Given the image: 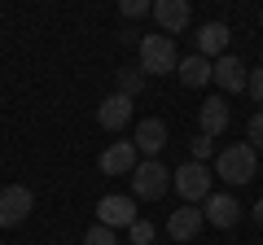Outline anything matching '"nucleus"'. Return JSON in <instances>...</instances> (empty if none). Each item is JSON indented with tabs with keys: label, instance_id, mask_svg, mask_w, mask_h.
<instances>
[{
	"label": "nucleus",
	"instance_id": "f257e3e1",
	"mask_svg": "<svg viewBox=\"0 0 263 245\" xmlns=\"http://www.w3.org/2000/svg\"><path fill=\"white\" fill-rule=\"evenodd\" d=\"M136 57H141V70H145V79L149 75H176V66H180V53H176V39L171 35H141L136 39Z\"/></svg>",
	"mask_w": 263,
	"mask_h": 245
},
{
	"label": "nucleus",
	"instance_id": "f03ea898",
	"mask_svg": "<svg viewBox=\"0 0 263 245\" xmlns=\"http://www.w3.org/2000/svg\"><path fill=\"white\" fill-rule=\"evenodd\" d=\"M254 171H259V153H254L250 145H228V149L215 153V175L224 179L228 189H241V184H250Z\"/></svg>",
	"mask_w": 263,
	"mask_h": 245
},
{
	"label": "nucleus",
	"instance_id": "7ed1b4c3",
	"mask_svg": "<svg viewBox=\"0 0 263 245\" xmlns=\"http://www.w3.org/2000/svg\"><path fill=\"white\" fill-rule=\"evenodd\" d=\"M211 167H202V162H184V167L171 171V189L184 197V206H197V201L211 197Z\"/></svg>",
	"mask_w": 263,
	"mask_h": 245
},
{
	"label": "nucleus",
	"instance_id": "20e7f679",
	"mask_svg": "<svg viewBox=\"0 0 263 245\" xmlns=\"http://www.w3.org/2000/svg\"><path fill=\"white\" fill-rule=\"evenodd\" d=\"M167 184H171V175H167V167L158 158L136 162V171H132V197L136 201H158L167 193Z\"/></svg>",
	"mask_w": 263,
	"mask_h": 245
},
{
	"label": "nucleus",
	"instance_id": "39448f33",
	"mask_svg": "<svg viewBox=\"0 0 263 245\" xmlns=\"http://www.w3.org/2000/svg\"><path fill=\"white\" fill-rule=\"evenodd\" d=\"M31 210H35V193H31L27 184H9V189H0V228L27 223Z\"/></svg>",
	"mask_w": 263,
	"mask_h": 245
},
{
	"label": "nucleus",
	"instance_id": "423d86ee",
	"mask_svg": "<svg viewBox=\"0 0 263 245\" xmlns=\"http://www.w3.org/2000/svg\"><path fill=\"white\" fill-rule=\"evenodd\" d=\"M97 223H105V228H132V223H136V206H132V197H123V193H105V197L97 201Z\"/></svg>",
	"mask_w": 263,
	"mask_h": 245
},
{
	"label": "nucleus",
	"instance_id": "0eeeda50",
	"mask_svg": "<svg viewBox=\"0 0 263 245\" xmlns=\"http://www.w3.org/2000/svg\"><path fill=\"white\" fill-rule=\"evenodd\" d=\"M246 79H250V70L241 66V57L224 53L219 62H211V84H219L224 92H246Z\"/></svg>",
	"mask_w": 263,
	"mask_h": 245
},
{
	"label": "nucleus",
	"instance_id": "6e6552de",
	"mask_svg": "<svg viewBox=\"0 0 263 245\" xmlns=\"http://www.w3.org/2000/svg\"><path fill=\"white\" fill-rule=\"evenodd\" d=\"M136 162H141L136 145H132V140H114L110 149L101 153V162H97V167H101V175H132V171H136Z\"/></svg>",
	"mask_w": 263,
	"mask_h": 245
},
{
	"label": "nucleus",
	"instance_id": "1a4fd4ad",
	"mask_svg": "<svg viewBox=\"0 0 263 245\" xmlns=\"http://www.w3.org/2000/svg\"><path fill=\"white\" fill-rule=\"evenodd\" d=\"M154 18H158L162 35H180L193 22V9H189V0H154Z\"/></svg>",
	"mask_w": 263,
	"mask_h": 245
},
{
	"label": "nucleus",
	"instance_id": "9d476101",
	"mask_svg": "<svg viewBox=\"0 0 263 245\" xmlns=\"http://www.w3.org/2000/svg\"><path fill=\"white\" fill-rule=\"evenodd\" d=\"M132 145H136V153H145V158H158V153L167 149V122L162 118H141Z\"/></svg>",
	"mask_w": 263,
	"mask_h": 245
},
{
	"label": "nucleus",
	"instance_id": "9b49d317",
	"mask_svg": "<svg viewBox=\"0 0 263 245\" xmlns=\"http://www.w3.org/2000/svg\"><path fill=\"white\" fill-rule=\"evenodd\" d=\"M127 122H132V96L110 92L101 105H97V127H105V132H119V127H127Z\"/></svg>",
	"mask_w": 263,
	"mask_h": 245
},
{
	"label": "nucleus",
	"instance_id": "f8f14e48",
	"mask_svg": "<svg viewBox=\"0 0 263 245\" xmlns=\"http://www.w3.org/2000/svg\"><path fill=\"white\" fill-rule=\"evenodd\" d=\"M202 215H206L211 228H233L237 219H241V206H237L233 193H211V197L202 201Z\"/></svg>",
	"mask_w": 263,
	"mask_h": 245
},
{
	"label": "nucleus",
	"instance_id": "ddd939ff",
	"mask_svg": "<svg viewBox=\"0 0 263 245\" xmlns=\"http://www.w3.org/2000/svg\"><path fill=\"white\" fill-rule=\"evenodd\" d=\"M202 223H206V215L197 206H180V210L167 215V236L171 241H193V236L202 232Z\"/></svg>",
	"mask_w": 263,
	"mask_h": 245
},
{
	"label": "nucleus",
	"instance_id": "4468645a",
	"mask_svg": "<svg viewBox=\"0 0 263 245\" xmlns=\"http://www.w3.org/2000/svg\"><path fill=\"white\" fill-rule=\"evenodd\" d=\"M193 39H197V57H206V62L211 57L219 62V57L228 53V27L224 22H202V31H197Z\"/></svg>",
	"mask_w": 263,
	"mask_h": 245
},
{
	"label": "nucleus",
	"instance_id": "2eb2a0df",
	"mask_svg": "<svg viewBox=\"0 0 263 245\" xmlns=\"http://www.w3.org/2000/svg\"><path fill=\"white\" fill-rule=\"evenodd\" d=\"M228 101L224 96H206L202 101V110H197V122H202V136H219V132H228Z\"/></svg>",
	"mask_w": 263,
	"mask_h": 245
},
{
	"label": "nucleus",
	"instance_id": "dca6fc26",
	"mask_svg": "<svg viewBox=\"0 0 263 245\" xmlns=\"http://www.w3.org/2000/svg\"><path fill=\"white\" fill-rule=\"evenodd\" d=\"M176 75H180V84L184 88H202V84H211V62L206 57H180V66H176Z\"/></svg>",
	"mask_w": 263,
	"mask_h": 245
},
{
	"label": "nucleus",
	"instance_id": "f3484780",
	"mask_svg": "<svg viewBox=\"0 0 263 245\" xmlns=\"http://www.w3.org/2000/svg\"><path fill=\"white\" fill-rule=\"evenodd\" d=\"M114 92H123V96L136 101V96L145 92V70L141 66H119L114 70Z\"/></svg>",
	"mask_w": 263,
	"mask_h": 245
},
{
	"label": "nucleus",
	"instance_id": "a211bd4d",
	"mask_svg": "<svg viewBox=\"0 0 263 245\" xmlns=\"http://www.w3.org/2000/svg\"><path fill=\"white\" fill-rule=\"evenodd\" d=\"M84 245H119L114 241V228H105V223H92L84 232Z\"/></svg>",
	"mask_w": 263,
	"mask_h": 245
},
{
	"label": "nucleus",
	"instance_id": "6ab92c4d",
	"mask_svg": "<svg viewBox=\"0 0 263 245\" xmlns=\"http://www.w3.org/2000/svg\"><path fill=\"white\" fill-rule=\"evenodd\" d=\"M246 136H250V149L259 153V149H263V110L250 114V122H246Z\"/></svg>",
	"mask_w": 263,
	"mask_h": 245
},
{
	"label": "nucleus",
	"instance_id": "aec40b11",
	"mask_svg": "<svg viewBox=\"0 0 263 245\" xmlns=\"http://www.w3.org/2000/svg\"><path fill=\"white\" fill-rule=\"evenodd\" d=\"M127 232H132V245H149V241H154V232H158V228H154L149 219H136V223L127 228Z\"/></svg>",
	"mask_w": 263,
	"mask_h": 245
},
{
	"label": "nucleus",
	"instance_id": "412c9836",
	"mask_svg": "<svg viewBox=\"0 0 263 245\" xmlns=\"http://www.w3.org/2000/svg\"><path fill=\"white\" fill-rule=\"evenodd\" d=\"M189 149H193V158H189V162H202V167H206V162H211V153H215V145H211V136H202V132H197V140L189 145Z\"/></svg>",
	"mask_w": 263,
	"mask_h": 245
},
{
	"label": "nucleus",
	"instance_id": "4be33fe9",
	"mask_svg": "<svg viewBox=\"0 0 263 245\" xmlns=\"http://www.w3.org/2000/svg\"><path fill=\"white\" fill-rule=\"evenodd\" d=\"M246 92H250V101L263 110V66H254V70H250V79H246Z\"/></svg>",
	"mask_w": 263,
	"mask_h": 245
},
{
	"label": "nucleus",
	"instance_id": "5701e85b",
	"mask_svg": "<svg viewBox=\"0 0 263 245\" xmlns=\"http://www.w3.org/2000/svg\"><path fill=\"white\" fill-rule=\"evenodd\" d=\"M119 13L136 22V18H145V13H154V5H145V0H123V5H119Z\"/></svg>",
	"mask_w": 263,
	"mask_h": 245
},
{
	"label": "nucleus",
	"instance_id": "b1692460",
	"mask_svg": "<svg viewBox=\"0 0 263 245\" xmlns=\"http://www.w3.org/2000/svg\"><path fill=\"white\" fill-rule=\"evenodd\" d=\"M250 219H254V223L263 228V201H254V210H250Z\"/></svg>",
	"mask_w": 263,
	"mask_h": 245
}]
</instances>
